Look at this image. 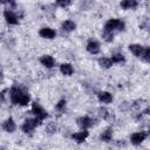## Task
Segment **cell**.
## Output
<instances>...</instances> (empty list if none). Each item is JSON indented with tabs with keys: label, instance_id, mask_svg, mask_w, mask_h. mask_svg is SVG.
I'll return each instance as SVG.
<instances>
[{
	"label": "cell",
	"instance_id": "23",
	"mask_svg": "<svg viewBox=\"0 0 150 150\" xmlns=\"http://www.w3.org/2000/svg\"><path fill=\"white\" fill-rule=\"evenodd\" d=\"M55 5L60 6V7H67V6L71 5V1H69V0H59V1L55 2Z\"/></svg>",
	"mask_w": 150,
	"mask_h": 150
},
{
	"label": "cell",
	"instance_id": "7",
	"mask_svg": "<svg viewBox=\"0 0 150 150\" xmlns=\"http://www.w3.org/2000/svg\"><path fill=\"white\" fill-rule=\"evenodd\" d=\"M77 124H79L83 130H87L88 128H90V127L94 125V120L90 118L89 116H82V117H79V118H77Z\"/></svg>",
	"mask_w": 150,
	"mask_h": 150
},
{
	"label": "cell",
	"instance_id": "29",
	"mask_svg": "<svg viewBox=\"0 0 150 150\" xmlns=\"http://www.w3.org/2000/svg\"><path fill=\"white\" fill-rule=\"evenodd\" d=\"M0 150H4V149H0Z\"/></svg>",
	"mask_w": 150,
	"mask_h": 150
},
{
	"label": "cell",
	"instance_id": "8",
	"mask_svg": "<svg viewBox=\"0 0 150 150\" xmlns=\"http://www.w3.org/2000/svg\"><path fill=\"white\" fill-rule=\"evenodd\" d=\"M40 36L43 38V39H48V40H52L56 36V32L53 29V28H49V27H43L40 29L39 32Z\"/></svg>",
	"mask_w": 150,
	"mask_h": 150
},
{
	"label": "cell",
	"instance_id": "11",
	"mask_svg": "<svg viewBox=\"0 0 150 150\" xmlns=\"http://www.w3.org/2000/svg\"><path fill=\"white\" fill-rule=\"evenodd\" d=\"M2 128H4V130H5L6 132H14L15 129H16V124H15L14 120H13L12 117H9V118H7V120L2 123Z\"/></svg>",
	"mask_w": 150,
	"mask_h": 150
},
{
	"label": "cell",
	"instance_id": "9",
	"mask_svg": "<svg viewBox=\"0 0 150 150\" xmlns=\"http://www.w3.org/2000/svg\"><path fill=\"white\" fill-rule=\"evenodd\" d=\"M88 136H89V132L87 130H82V131H77V132L71 134V139L75 141L76 143H83Z\"/></svg>",
	"mask_w": 150,
	"mask_h": 150
},
{
	"label": "cell",
	"instance_id": "14",
	"mask_svg": "<svg viewBox=\"0 0 150 150\" xmlns=\"http://www.w3.org/2000/svg\"><path fill=\"white\" fill-rule=\"evenodd\" d=\"M97 98L102 103H110L112 101V95L109 91H100L97 94Z\"/></svg>",
	"mask_w": 150,
	"mask_h": 150
},
{
	"label": "cell",
	"instance_id": "27",
	"mask_svg": "<svg viewBox=\"0 0 150 150\" xmlns=\"http://www.w3.org/2000/svg\"><path fill=\"white\" fill-rule=\"evenodd\" d=\"M2 100H4V96H2V94L0 93V101H2Z\"/></svg>",
	"mask_w": 150,
	"mask_h": 150
},
{
	"label": "cell",
	"instance_id": "26",
	"mask_svg": "<svg viewBox=\"0 0 150 150\" xmlns=\"http://www.w3.org/2000/svg\"><path fill=\"white\" fill-rule=\"evenodd\" d=\"M100 115H101V117H103L104 120H107L110 114H109V111H108L105 108H101V109H100Z\"/></svg>",
	"mask_w": 150,
	"mask_h": 150
},
{
	"label": "cell",
	"instance_id": "20",
	"mask_svg": "<svg viewBox=\"0 0 150 150\" xmlns=\"http://www.w3.org/2000/svg\"><path fill=\"white\" fill-rule=\"evenodd\" d=\"M110 60H111V62H112V63H122V62H124V61H125L124 56H123L121 53L112 54V55H111V57H110Z\"/></svg>",
	"mask_w": 150,
	"mask_h": 150
},
{
	"label": "cell",
	"instance_id": "21",
	"mask_svg": "<svg viewBox=\"0 0 150 150\" xmlns=\"http://www.w3.org/2000/svg\"><path fill=\"white\" fill-rule=\"evenodd\" d=\"M102 38H103V40L104 41H107V42H111L112 41V39H114V33H109V32H103V34H102Z\"/></svg>",
	"mask_w": 150,
	"mask_h": 150
},
{
	"label": "cell",
	"instance_id": "25",
	"mask_svg": "<svg viewBox=\"0 0 150 150\" xmlns=\"http://www.w3.org/2000/svg\"><path fill=\"white\" fill-rule=\"evenodd\" d=\"M56 129H57V127L55 125V123H49V124L47 125V128H46V130H47L49 134L55 132V131H56Z\"/></svg>",
	"mask_w": 150,
	"mask_h": 150
},
{
	"label": "cell",
	"instance_id": "19",
	"mask_svg": "<svg viewBox=\"0 0 150 150\" xmlns=\"http://www.w3.org/2000/svg\"><path fill=\"white\" fill-rule=\"evenodd\" d=\"M98 64L102 67V68H110L112 66V62L110 60V57H101L98 60Z\"/></svg>",
	"mask_w": 150,
	"mask_h": 150
},
{
	"label": "cell",
	"instance_id": "28",
	"mask_svg": "<svg viewBox=\"0 0 150 150\" xmlns=\"http://www.w3.org/2000/svg\"><path fill=\"white\" fill-rule=\"evenodd\" d=\"M1 76H2V73H1V71H0V79H1Z\"/></svg>",
	"mask_w": 150,
	"mask_h": 150
},
{
	"label": "cell",
	"instance_id": "12",
	"mask_svg": "<svg viewBox=\"0 0 150 150\" xmlns=\"http://www.w3.org/2000/svg\"><path fill=\"white\" fill-rule=\"evenodd\" d=\"M40 62L42 66H45L46 68H53L54 64H55V60L53 56L50 55H42L40 57Z\"/></svg>",
	"mask_w": 150,
	"mask_h": 150
},
{
	"label": "cell",
	"instance_id": "1",
	"mask_svg": "<svg viewBox=\"0 0 150 150\" xmlns=\"http://www.w3.org/2000/svg\"><path fill=\"white\" fill-rule=\"evenodd\" d=\"M11 101L13 104H19V105H27L30 101V96L28 93L23 91L19 87H12L9 91Z\"/></svg>",
	"mask_w": 150,
	"mask_h": 150
},
{
	"label": "cell",
	"instance_id": "3",
	"mask_svg": "<svg viewBox=\"0 0 150 150\" xmlns=\"http://www.w3.org/2000/svg\"><path fill=\"white\" fill-rule=\"evenodd\" d=\"M32 112L36 116L35 118H36L39 122H41V121H43L45 118L48 117V112H47L39 103H36V102H34V103L32 104Z\"/></svg>",
	"mask_w": 150,
	"mask_h": 150
},
{
	"label": "cell",
	"instance_id": "5",
	"mask_svg": "<svg viewBox=\"0 0 150 150\" xmlns=\"http://www.w3.org/2000/svg\"><path fill=\"white\" fill-rule=\"evenodd\" d=\"M4 18H5L6 22L9 25H18L19 23V16L13 11H11V8H7L4 11Z\"/></svg>",
	"mask_w": 150,
	"mask_h": 150
},
{
	"label": "cell",
	"instance_id": "24",
	"mask_svg": "<svg viewBox=\"0 0 150 150\" xmlns=\"http://www.w3.org/2000/svg\"><path fill=\"white\" fill-rule=\"evenodd\" d=\"M66 104H67L66 100H60L59 103H56V109L60 110V111H62V110L66 108Z\"/></svg>",
	"mask_w": 150,
	"mask_h": 150
},
{
	"label": "cell",
	"instance_id": "4",
	"mask_svg": "<svg viewBox=\"0 0 150 150\" xmlns=\"http://www.w3.org/2000/svg\"><path fill=\"white\" fill-rule=\"evenodd\" d=\"M38 124H40V122L36 118H27V120H25L23 124L21 125V129L25 134H30L38 127Z\"/></svg>",
	"mask_w": 150,
	"mask_h": 150
},
{
	"label": "cell",
	"instance_id": "6",
	"mask_svg": "<svg viewBox=\"0 0 150 150\" xmlns=\"http://www.w3.org/2000/svg\"><path fill=\"white\" fill-rule=\"evenodd\" d=\"M148 134L145 131H137V132H134L131 136H130V142L134 144V145H139L145 138H146Z\"/></svg>",
	"mask_w": 150,
	"mask_h": 150
},
{
	"label": "cell",
	"instance_id": "10",
	"mask_svg": "<svg viewBox=\"0 0 150 150\" xmlns=\"http://www.w3.org/2000/svg\"><path fill=\"white\" fill-rule=\"evenodd\" d=\"M87 50L90 53V54H94V55H96V54H98L100 53V50H101V47H100V43L97 42V41H95V40H90L88 43H87Z\"/></svg>",
	"mask_w": 150,
	"mask_h": 150
},
{
	"label": "cell",
	"instance_id": "18",
	"mask_svg": "<svg viewBox=\"0 0 150 150\" xmlns=\"http://www.w3.org/2000/svg\"><path fill=\"white\" fill-rule=\"evenodd\" d=\"M100 138H101V141H103V142H110L111 138H112V130H111L110 128L105 129V130L101 134Z\"/></svg>",
	"mask_w": 150,
	"mask_h": 150
},
{
	"label": "cell",
	"instance_id": "15",
	"mask_svg": "<svg viewBox=\"0 0 150 150\" xmlns=\"http://www.w3.org/2000/svg\"><path fill=\"white\" fill-rule=\"evenodd\" d=\"M120 6L123 9H134L138 6V2L136 0H124V1H121Z\"/></svg>",
	"mask_w": 150,
	"mask_h": 150
},
{
	"label": "cell",
	"instance_id": "16",
	"mask_svg": "<svg viewBox=\"0 0 150 150\" xmlns=\"http://www.w3.org/2000/svg\"><path fill=\"white\" fill-rule=\"evenodd\" d=\"M61 28L63 30H66V32H73L76 28V23L73 20H64L62 22V25H61Z\"/></svg>",
	"mask_w": 150,
	"mask_h": 150
},
{
	"label": "cell",
	"instance_id": "13",
	"mask_svg": "<svg viewBox=\"0 0 150 150\" xmlns=\"http://www.w3.org/2000/svg\"><path fill=\"white\" fill-rule=\"evenodd\" d=\"M129 50L137 57H142L143 55V52H144V47L138 45V43H132L129 46Z\"/></svg>",
	"mask_w": 150,
	"mask_h": 150
},
{
	"label": "cell",
	"instance_id": "22",
	"mask_svg": "<svg viewBox=\"0 0 150 150\" xmlns=\"http://www.w3.org/2000/svg\"><path fill=\"white\" fill-rule=\"evenodd\" d=\"M142 59H143L145 62H149V60H150V48H149V47H144V52H143Z\"/></svg>",
	"mask_w": 150,
	"mask_h": 150
},
{
	"label": "cell",
	"instance_id": "17",
	"mask_svg": "<svg viewBox=\"0 0 150 150\" xmlns=\"http://www.w3.org/2000/svg\"><path fill=\"white\" fill-rule=\"evenodd\" d=\"M60 71L66 76H70L74 73V68L70 63H62L60 66Z\"/></svg>",
	"mask_w": 150,
	"mask_h": 150
},
{
	"label": "cell",
	"instance_id": "2",
	"mask_svg": "<svg viewBox=\"0 0 150 150\" xmlns=\"http://www.w3.org/2000/svg\"><path fill=\"white\" fill-rule=\"evenodd\" d=\"M125 27L124 21H122L121 19H109L105 25H104V30L109 32V33H114V30H123Z\"/></svg>",
	"mask_w": 150,
	"mask_h": 150
}]
</instances>
